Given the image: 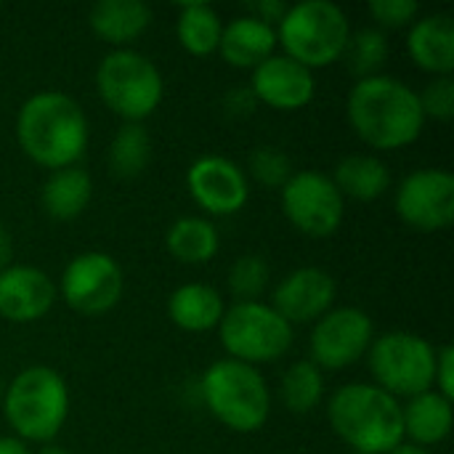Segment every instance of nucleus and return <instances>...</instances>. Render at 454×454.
<instances>
[{
	"label": "nucleus",
	"instance_id": "1",
	"mask_svg": "<svg viewBox=\"0 0 454 454\" xmlns=\"http://www.w3.org/2000/svg\"><path fill=\"white\" fill-rule=\"evenodd\" d=\"M346 117L359 141L378 152L412 146L426 128L418 90L394 74L356 80L346 98Z\"/></svg>",
	"mask_w": 454,
	"mask_h": 454
},
{
	"label": "nucleus",
	"instance_id": "2",
	"mask_svg": "<svg viewBox=\"0 0 454 454\" xmlns=\"http://www.w3.org/2000/svg\"><path fill=\"white\" fill-rule=\"evenodd\" d=\"M88 117L82 106L61 90L32 93L19 106V149L51 173L77 165L88 149Z\"/></svg>",
	"mask_w": 454,
	"mask_h": 454
},
{
	"label": "nucleus",
	"instance_id": "3",
	"mask_svg": "<svg viewBox=\"0 0 454 454\" xmlns=\"http://www.w3.org/2000/svg\"><path fill=\"white\" fill-rule=\"evenodd\" d=\"M335 436L359 454H388L404 442L402 402L375 383H346L327 402Z\"/></svg>",
	"mask_w": 454,
	"mask_h": 454
},
{
	"label": "nucleus",
	"instance_id": "4",
	"mask_svg": "<svg viewBox=\"0 0 454 454\" xmlns=\"http://www.w3.org/2000/svg\"><path fill=\"white\" fill-rule=\"evenodd\" d=\"M0 404L16 439L24 444H53L69 418V386L56 370L32 364L11 378Z\"/></svg>",
	"mask_w": 454,
	"mask_h": 454
},
{
	"label": "nucleus",
	"instance_id": "5",
	"mask_svg": "<svg viewBox=\"0 0 454 454\" xmlns=\"http://www.w3.org/2000/svg\"><path fill=\"white\" fill-rule=\"evenodd\" d=\"M200 396L207 412L234 434H255L271 415V391L261 370L229 356L202 372Z\"/></svg>",
	"mask_w": 454,
	"mask_h": 454
},
{
	"label": "nucleus",
	"instance_id": "6",
	"mask_svg": "<svg viewBox=\"0 0 454 454\" xmlns=\"http://www.w3.org/2000/svg\"><path fill=\"white\" fill-rule=\"evenodd\" d=\"M277 45L306 69H322L343 59L351 40V21L333 0H303L287 5L279 19Z\"/></svg>",
	"mask_w": 454,
	"mask_h": 454
},
{
	"label": "nucleus",
	"instance_id": "7",
	"mask_svg": "<svg viewBox=\"0 0 454 454\" xmlns=\"http://www.w3.org/2000/svg\"><path fill=\"white\" fill-rule=\"evenodd\" d=\"M96 90L104 106L122 122H144L165 96L157 64L133 48H112L96 67Z\"/></svg>",
	"mask_w": 454,
	"mask_h": 454
},
{
	"label": "nucleus",
	"instance_id": "8",
	"mask_svg": "<svg viewBox=\"0 0 454 454\" xmlns=\"http://www.w3.org/2000/svg\"><path fill=\"white\" fill-rule=\"evenodd\" d=\"M218 335L229 359H237L250 367H261V364L279 362L293 348L295 327H290L271 309V303L245 301L223 311Z\"/></svg>",
	"mask_w": 454,
	"mask_h": 454
},
{
	"label": "nucleus",
	"instance_id": "9",
	"mask_svg": "<svg viewBox=\"0 0 454 454\" xmlns=\"http://www.w3.org/2000/svg\"><path fill=\"white\" fill-rule=\"evenodd\" d=\"M364 359L375 386L394 399H412L434 388L436 348L418 333L394 330L375 335Z\"/></svg>",
	"mask_w": 454,
	"mask_h": 454
},
{
	"label": "nucleus",
	"instance_id": "10",
	"mask_svg": "<svg viewBox=\"0 0 454 454\" xmlns=\"http://www.w3.org/2000/svg\"><path fill=\"white\" fill-rule=\"evenodd\" d=\"M279 202L290 226L311 239L333 237L346 218V200L322 170H295L279 189Z\"/></svg>",
	"mask_w": 454,
	"mask_h": 454
},
{
	"label": "nucleus",
	"instance_id": "11",
	"mask_svg": "<svg viewBox=\"0 0 454 454\" xmlns=\"http://www.w3.org/2000/svg\"><path fill=\"white\" fill-rule=\"evenodd\" d=\"M56 290L72 311L82 317H101L120 303L125 290V277L120 263L109 253L88 250L74 255L64 266Z\"/></svg>",
	"mask_w": 454,
	"mask_h": 454
},
{
	"label": "nucleus",
	"instance_id": "12",
	"mask_svg": "<svg viewBox=\"0 0 454 454\" xmlns=\"http://www.w3.org/2000/svg\"><path fill=\"white\" fill-rule=\"evenodd\" d=\"M375 340V325L364 309L340 306L311 327V362L325 372H340L362 362Z\"/></svg>",
	"mask_w": 454,
	"mask_h": 454
},
{
	"label": "nucleus",
	"instance_id": "13",
	"mask_svg": "<svg viewBox=\"0 0 454 454\" xmlns=\"http://www.w3.org/2000/svg\"><path fill=\"white\" fill-rule=\"evenodd\" d=\"M396 215L415 231H444L454 223V176L444 168H420L396 186Z\"/></svg>",
	"mask_w": 454,
	"mask_h": 454
},
{
	"label": "nucleus",
	"instance_id": "14",
	"mask_svg": "<svg viewBox=\"0 0 454 454\" xmlns=\"http://www.w3.org/2000/svg\"><path fill=\"white\" fill-rule=\"evenodd\" d=\"M189 197L207 215H234L250 200L247 173L229 157L205 154L197 157L186 170Z\"/></svg>",
	"mask_w": 454,
	"mask_h": 454
},
{
	"label": "nucleus",
	"instance_id": "15",
	"mask_svg": "<svg viewBox=\"0 0 454 454\" xmlns=\"http://www.w3.org/2000/svg\"><path fill=\"white\" fill-rule=\"evenodd\" d=\"M335 277L319 266H301L274 287L271 309L290 325H314L335 309Z\"/></svg>",
	"mask_w": 454,
	"mask_h": 454
},
{
	"label": "nucleus",
	"instance_id": "16",
	"mask_svg": "<svg viewBox=\"0 0 454 454\" xmlns=\"http://www.w3.org/2000/svg\"><path fill=\"white\" fill-rule=\"evenodd\" d=\"M250 90L258 104L274 112H298L314 101L317 77L295 59L285 53H274L253 69Z\"/></svg>",
	"mask_w": 454,
	"mask_h": 454
},
{
	"label": "nucleus",
	"instance_id": "17",
	"mask_svg": "<svg viewBox=\"0 0 454 454\" xmlns=\"http://www.w3.org/2000/svg\"><path fill=\"white\" fill-rule=\"evenodd\" d=\"M59 290L53 279L27 263H11L0 271V317L13 325L40 322L56 303Z\"/></svg>",
	"mask_w": 454,
	"mask_h": 454
},
{
	"label": "nucleus",
	"instance_id": "18",
	"mask_svg": "<svg viewBox=\"0 0 454 454\" xmlns=\"http://www.w3.org/2000/svg\"><path fill=\"white\" fill-rule=\"evenodd\" d=\"M410 59L434 77H452L454 72V19L450 13H428L410 24Z\"/></svg>",
	"mask_w": 454,
	"mask_h": 454
},
{
	"label": "nucleus",
	"instance_id": "19",
	"mask_svg": "<svg viewBox=\"0 0 454 454\" xmlns=\"http://www.w3.org/2000/svg\"><path fill=\"white\" fill-rule=\"evenodd\" d=\"M277 48V29L250 13L234 16L231 21H223L218 51L221 59L234 69H255L269 56H274Z\"/></svg>",
	"mask_w": 454,
	"mask_h": 454
},
{
	"label": "nucleus",
	"instance_id": "20",
	"mask_svg": "<svg viewBox=\"0 0 454 454\" xmlns=\"http://www.w3.org/2000/svg\"><path fill=\"white\" fill-rule=\"evenodd\" d=\"M88 24L104 43L128 48L149 29L152 8L144 0H98L88 11Z\"/></svg>",
	"mask_w": 454,
	"mask_h": 454
},
{
	"label": "nucleus",
	"instance_id": "21",
	"mask_svg": "<svg viewBox=\"0 0 454 454\" xmlns=\"http://www.w3.org/2000/svg\"><path fill=\"white\" fill-rule=\"evenodd\" d=\"M226 303L213 285L186 282L176 287L168 298V317L184 333H210L218 330Z\"/></svg>",
	"mask_w": 454,
	"mask_h": 454
},
{
	"label": "nucleus",
	"instance_id": "22",
	"mask_svg": "<svg viewBox=\"0 0 454 454\" xmlns=\"http://www.w3.org/2000/svg\"><path fill=\"white\" fill-rule=\"evenodd\" d=\"M402 423H404V442L423 450L436 447L452 434V402L436 394L434 388L418 394L407 399V404H402Z\"/></svg>",
	"mask_w": 454,
	"mask_h": 454
},
{
	"label": "nucleus",
	"instance_id": "23",
	"mask_svg": "<svg viewBox=\"0 0 454 454\" xmlns=\"http://www.w3.org/2000/svg\"><path fill=\"white\" fill-rule=\"evenodd\" d=\"M93 200V178L80 165L53 170L40 192V205L53 221L80 218Z\"/></svg>",
	"mask_w": 454,
	"mask_h": 454
},
{
	"label": "nucleus",
	"instance_id": "24",
	"mask_svg": "<svg viewBox=\"0 0 454 454\" xmlns=\"http://www.w3.org/2000/svg\"><path fill=\"white\" fill-rule=\"evenodd\" d=\"M330 178L343 194V200H356V202H375L386 197V192L391 189V170L375 154L343 157Z\"/></svg>",
	"mask_w": 454,
	"mask_h": 454
},
{
	"label": "nucleus",
	"instance_id": "25",
	"mask_svg": "<svg viewBox=\"0 0 454 454\" xmlns=\"http://www.w3.org/2000/svg\"><path fill=\"white\" fill-rule=\"evenodd\" d=\"M168 253L186 266H205L210 263L221 250V234L213 221L202 215H186L178 218L168 234H165Z\"/></svg>",
	"mask_w": 454,
	"mask_h": 454
},
{
	"label": "nucleus",
	"instance_id": "26",
	"mask_svg": "<svg viewBox=\"0 0 454 454\" xmlns=\"http://www.w3.org/2000/svg\"><path fill=\"white\" fill-rule=\"evenodd\" d=\"M221 32H223V19L213 5H207V3H184L181 5L178 21H176V37L186 53L197 56V59L215 53L218 43H221Z\"/></svg>",
	"mask_w": 454,
	"mask_h": 454
},
{
	"label": "nucleus",
	"instance_id": "27",
	"mask_svg": "<svg viewBox=\"0 0 454 454\" xmlns=\"http://www.w3.org/2000/svg\"><path fill=\"white\" fill-rule=\"evenodd\" d=\"M152 162V136L144 122H122L109 141V170L117 178H138Z\"/></svg>",
	"mask_w": 454,
	"mask_h": 454
},
{
	"label": "nucleus",
	"instance_id": "28",
	"mask_svg": "<svg viewBox=\"0 0 454 454\" xmlns=\"http://www.w3.org/2000/svg\"><path fill=\"white\" fill-rule=\"evenodd\" d=\"M279 396L285 407L295 415L314 412L325 402V372L311 359H301L290 364L282 375Z\"/></svg>",
	"mask_w": 454,
	"mask_h": 454
},
{
	"label": "nucleus",
	"instance_id": "29",
	"mask_svg": "<svg viewBox=\"0 0 454 454\" xmlns=\"http://www.w3.org/2000/svg\"><path fill=\"white\" fill-rule=\"evenodd\" d=\"M343 59L359 80L380 74V69L388 59V40L380 29H372V27L351 32V40H348Z\"/></svg>",
	"mask_w": 454,
	"mask_h": 454
},
{
	"label": "nucleus",
	"instance_id": "30",
	"mask_svg": "<svg viewBox=\"0 0 454 454\" xmlns=\"http://www.w3.org/2000/svg\"><path fill=\"white\" fill-rule=\"evenodd\" d=\"M269 279H271V269L269 263L255 255V253H247V255H239L231 269H229V293L237 298V303H245V301H258L266 287H269Z\"/></svg>",
	"mask_w": 454,
	"mask_h": 454
},
{
	"label": "nucleus",
	"instance_id": "31",
	"mask_svg": "<svg viewBox=\"0 0 454 454\" xmlns=\"http://www.w3.org/2000/svg\"><path fill=\"white\" fill-rule=\"evenodd\" d=\"M247 170L261 186H269V189H282L290 181V176L295 173L293 160L277 146H258L250 154Z\"/></svg>",
	"mask_w": 454,
	"mask_h": 454
},
{
	"label": "nucleus",
	"instance_id": "32",
	"mask_svg": "<svg viewBox=\"0 0 454 454\" xmlns=\"http://www.w3.org/2000/svg\"><path fill=\"white\" fill-rule=\"evenodd\" d=\"M420 109L426 120L450 122L454 117V80L452 77H434L420 93Z\"/></svg>",
	"mask_w": 454,
	"mask_h": 454
},
{
	"label": "nucleus",
	"instance_id": "33",
	"mask_svg": "<svg viewBox=\"0 0 454 454\" xmlns=\"http://www.w3.org/2000/svg\"><path fill=\"white\" fill-rule=\"evenodd\" d=\"M420 13V5L415 0H372L370 3V16L383 27V29H402L410 27Z\"/></svg>",
	"mask_w": 454,
	"mask_h": 454
},
{
	"label": "nucleus",
	"instance_id": "34",
	"mask_svg": "<svg viewBox=\"0 0 454 454\" xmlns=\"http://www.w3.org/2000/svg\"><path fill=\"white\" fill-rule=\"evenodd\" d=\"M434 391L444 399H454V348L447 343L436 348V367H434Z\"/></svg>",
	"mask_w": 454,
	"mask_h": 454
},
{
	"label": "nucleus",
	"instance_id": "35",
	"mask_svg": "<svg viewBox=\"0 0 454 454\" xmlns=\"http://www.w3.org/2000/svg\"><path fill=\"white\" fill-rule=\"evenodd\" d=\"M223 112L229 114V117H234V120H239V117H250L253 112H255V106H258V101H255V96H253V90H250V85H237V88H231V90H226V96H223Z\"/></svg>",
	"mask_w": 454,
	"mask_h": 454
},
{
	"label": "nucleus",
	"instance_id": "36",
	"mask_svg": "<svg viewBox=\"0 0 454 454\" xmlns=\"http://www.w3.org/2000/svg\"><path fill=\"white\" fill-rule=\"evenodd\" d=\"M285 11H287V3H282V0H261V3L247 5V13L250 16H255V19H261V21H266L271 27L279 24V19L285 16Z\"/></svg>",
	"mask_w": 454,
	"mask_h": 454
},
{
	"label": "nucleus",
	"instance_id": "37",
	"mask_svg": "<svg viewBox=\"0 0 454 454\" xmlns=\"http://www.w3.org/2000/svg\"><path fill=\"white\" fill-rule=\"evenodd\" d=\"M11 258H13V239H11L8 229L0 223V271H5L11 266Z\"/></svg>",
	"mask_w": 454,
	"mask_h": 454
},
{
	"label": "nucleus",
	"instance_id": "38",
	"mask_svg": "<svg viewBox=\"0 0 454 454\" xmlns=\"http://www.w3.org/2000/svg\"><path fill=\"white\" fill-rule=\"evenodd\" d=\"M0 454H29V444L16 436H0Z\"/></svg>",
	"mask_w": 454,
	"mask_h": 454
},
{
	"label": "nucleus",
	"instance_id": "39",
	"mask_svg": "<svg viewBox=\"0 0 454 454\" xmlns=\"http://www.w3.org/2000/svg\"><path fill=\"white\" fill-rule=\"evenodd\" d=\"M388 454H428V450H423V447H415V444H410V442H402L399 447H394Z\"/></svg>",
	"mask_w": 454,
	"mask_h": 454
},
{
	"label": "nucleus",
	"instance_id": "40",
	"mask_svg": "<svg viewBox=\"0 0 454 454\" xmlns=\"http://www.w3.org/2000/svg\"><path fill=\"white\" fill-rule=\"evenodd\" d=\"M40 454H72L69 450H64V447H56V444H45Z\"/></svg>",
	"mask_w": 454,
	"mask_h": 454
}]
</instances>
